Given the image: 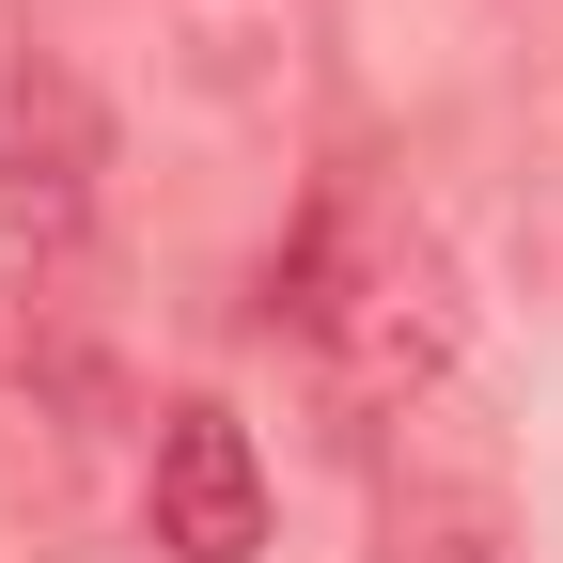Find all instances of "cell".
I'll use <instances>...</instances> for the list:
<instances>
[{"label": "cell", "mask_w": 563, "mask_h": 563, "mask_svg": "<svg viewBox=\"0 0 563 563\" xmlns=\"http://www.w3.org/2000/svg\"><path fill=\"white\" fill-rule=\"evenodd\" d=\"M266 313L298 329L313 391L361 407V422H407L422 391H454V266H439V235H422L407 203H376V188H329L313 220L282 235Z\"/></svg>", "instance_id": "6da1fadb"}, {"label": "cell", "mask_w": 563, "mask_h": 563, "mask_svg": "<svg viewBox=\"0 0 563 563\" xmlns=\"http://www.w3.org/2000/svg\"><path fill=\"white\" fill-rule=\"evenodd\" d=\"M141 517H157L173 563H251L266 548V470H251V422L173 391L157 439H141Z\"/></svg>", "instance_id": "277c9868"}, {"label": "cell", "mask_w": 563, "mask_h": 563, "mask_svg": "<svg viewBox=\"0 0 563 563\" xmlns=\"http://www.w3.org/2000/svg\"><path fill=\"white\" fill-rule=\"evenodd\" d=\"M95 203H110V110L63 47H16L0 63V220L32 251H79Z\"/></svg>", "instance_id": "7a4b0ae2"}, {"label": "cell", "mask_w": 563, "mask_h": 563, "mask_svg": "<svg viewBox=\"0 0 563 563\" xmlns=\"http://www.w3.org/2000/svg\"><path fill=\"white\" fill-rule=\"evenodd\" d=\"M32 361H47V329H32V298H0V391H32Z\"/></svg>", "instance_id": "8992f818"}, {"label": "cell", "mask_w": 563, "mask_h": 563, "mask_svg": "<svg viewBox=\"0 0 563 563\" xmlns=\"http://www.w3.org/2000/svg\"><path fill=\"white\" fill-rule=\"evenodd\" d=\"M173 32H188V63H203L220 95H266L282 63H298V47H282V32H298V0H173Z\"/></svg>", "instance_id": "5b68a950"}, {"label": "cell", "mask_w": 563, "mask_h": 563, "mask_svg": "<svg viewBox=\"0 0 563 563\" xmlns=\"http://www.w3.org/2000/svg\"><path fill=\"white\" fill-rule=\"evenodd\" d=\"M376 548L391 563H517V501H501V439L422 391L391 422V501H376Z\"/></svg>", "instance_id": "3957f363"}]
</instances>
